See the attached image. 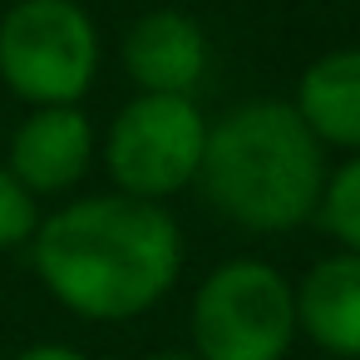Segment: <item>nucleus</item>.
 <instances>
[{
	"instance_id": "nucleus-1",
	"label": "nucleus",
	"mask_w": 360,
	"mask_h": 360,
	"mask_svg": "<svg viewBox=\"0 0 360 360\" xmlns=\"http://www.w3.org/2000/svg\"><path fill=\"white\" fill-rule=\"evenodd\" d=\"M35 271L84 321H129L168 296L183 262L178 222L158 202L99 193L35 222Z\"/></svg>"
},
{
	"instance_id": "nucleus-2",
	"label": "nucleus",
	"mask_w": 360,
	"mask_h": 360,
	"mask_svg": "<svg viewBox=\"0 0 360 360\" xmlns=\"http://www.w3.org/2000/svg\"><path fill=\"white\" fill-rule=\"evenodd\" d=\"M198 188L247 232L301 227L326 188V153L281 99H247L207 124Z\"/></svg>"
},
{
	"instance_id": "nucleus-3",
	"label": "nucleus",
	"mask_w": 360,
	"mask_h": 360,
	"mask_svg": "<svg viewBox=\"0 0 360 360\" xmlns=\"http://www.w3.org/2000/svg\"><path fill=\"white\" fill-rule=\"evenodd\" d=\"M296 340V291L257 257H232L198 286L193 355L198 360H286Z\"/></svg>"
},
{
	"instance_id": "nucleus-4",
	"label": "nucleus",
	"mask_w": 360,
	"mask_h": 360,
	"mask_svg": "<svg viewBox=\"0 0 360 360\" xmlns=\"http://www.w3.org/2000/svg\"><path fill=\"white\" fill-rule=\"evenodd\" d=\"M94 70L99 30L79 0H15L0 15V79L25 104H75Z\"/></svg>"
},
{
	"instance_id": "nucleus-5",
	"label": "nucleus",
	"mask_w": 360,
	"mask_h": 360,
	"mask_svg": "<svg viewBox=\"0 0 360 360\" xmlns=\"http://www.w3.org/2000/svg\"><path fill=\"white\" fill-rule=\"evenodd\" d=\"M202 143H207V119L198 114L193 99L139 94L114 114L104 163L124 198L163 202V198L183 193L188 183H198Z\"/></svg>"
},
{
	"instance_id": "nucleus-6",
	"label": "nucleus",
	"mask_w": 360,
	"mask_h": 360,
	"mask_svg": "<svg viewBox=\"0 0 360 360\" xmlns=\"http://www.w3.org/2000/svg\"><path fill=\"white\" fill-rule=\"evenodd\" d=\"M89 158H94L89 114H79V104H50L15 129L6 168L35 198V193H70L89 173Z\"/></svg>"
},
{
	"instance_id": "nucleus-7",
	"label": "nucleus",
	"mask_w": 360,
	"mask_h": 360,
	"mask_svg": "<svg viewBox=\"0 0 360 360\" xmlns=\"http://www.w3.org/2000/svg\"><path fill=\"white\" fill-rule=\"evenodd\" d=\"M124 65L129 79L143 94H183L193 99L202 65H207V35L183 11H148L124 35Z\"/></svg>"
},
{
	"instance_id": "nucleus-8",
	"label": "nucleus",
	"mask_w": 360,
	"mask_h": 360,
	"mask_svg": "<svg viewBox=\"0 0 360 360\" xmlns=\"http://www.w3.org/2000/svg\"><path fill=\"white\" fill-rule=\"evenodd\" d=\"M296 291V330H306L326 355L360 360V257L335 252L306 271Z\"/></svg>"
},
{
	"instance_id": "nucleus-9",
	"label": "nucleus",
	"mask_w": 360,
	"mask_h": 360,
	"mask_svg": "<svg viewBox=\"0 0 360 360\" xmlns=\"http://www.w3.org/2000/svg\"><path fill=\"white\" fill-rule=\"evenodd\" d=\"M291 109L321 148H360V50H330L311 60Z\"/></svg>"
},
{
	"instance_id": "nucleus-10",
	"label": "nucleus",
	"mask_w": 360,
	"mask_h": 360,
	"mask_svg": "<svg viewBox=\"0 0 360 360\" xmlns=\"http://www.w3.org/2000/svg\"><path fill=\"white\" fill-rule=\"evenodd\" d=\"M316 212H321L326 232L340 242V252H355L360 257V153L326 178Z\"/></svg>"
},
{
	"instance_id": "nucleus-11",
	"label": "nucleus",
	"mask_w": 360,
	"mask_h": 360,
	"mask_svg": "<svg viewBox=\"0 0 360 360\" xmlns=\"http://www.w3.org/2000/svg\"><path fill=\"white\" fill-rule=\"evenodd\" d=\"M35 222H40L35 198L15 183V173L6 163H0V247H15V242L35 237Z\"/></svg>"
},
{
	"instance_id": "nucleus-12",
	"label": "nucleus",
	"mask_w": 360,
	"mask_h": 360,
	"mask_svg": "<svg viewBox=\"0 0 360 360\" xmlns=\"http://www.w3.org/2000/svg\"><path fill=\"white\" fill-rule=\"evenodd\" d=\"M15 360H89V355H79L75 345H30V350H20Z\"/></svg>"
},
{
	"instance_id": "nucleus-13",
	"label": "nucleus",
	"mask_w": 360,
	"mask_h": 360,
	"mask_svg": "<svg viewBox=\"0 0 360 360\" xmlns=\"http://www.w3.org/2000/svg\"><path fill=\"white\" fill-rule=\"evenodd\" d=\"M148 360H198L193 350H178V345H168V350H153Z\"/></svg>"
}]
</instances>
